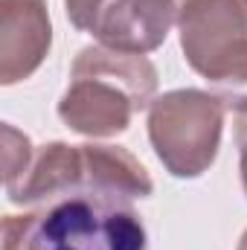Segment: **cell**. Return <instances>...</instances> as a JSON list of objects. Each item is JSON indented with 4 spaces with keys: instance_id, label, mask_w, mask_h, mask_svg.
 Instances as JSON below:
<instances>
[{
    "instance_id": "cell-1",
    "label": "cell",
    "mask_w": 247,
    "mask_h": 250,
    "mask_svg": "<svg viewBox=\"0 0 247 250\" xmlns=\"http://www.w3.org/2000/svg\"><path fill=\"white\" fill-rule=\"evenodd\" d=\"M108 146H47L29 184L9 192L18 204H41L38 212L9 215L21 242L3 233V250H148V236L131 198L151 184L145 169Z\"/></svg>"
}]
</instances>
